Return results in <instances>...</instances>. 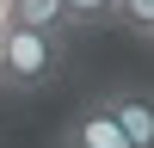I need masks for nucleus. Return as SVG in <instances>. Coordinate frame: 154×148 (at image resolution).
Masks as SVG:
<instances>
[{"mask_svg": "<svg viewBox=\"0 0 154 148\" xmlns=\"http://www.w3.org/2000/svg\"><path fill=\"white\" fill-rule=\"evenodd\" d=\"M68 6V31H93V25H117V0H62Z\"/></svg>", "mask_w": 154, "mask_h": 148, "instance_id": "39448f33", "label": "nucleus"}, {"mask_svg": "<svg viewBox=\"0 0 154 148\" xmlns=\"http://www.w3.org/2000/svg\"><path fill=\"white\" fill-rule=\"evenodd\" d=\"M117 25H130L136 37L154 31V0H117Z\"/></svg>", "mask_w": 154, "mask_h": 148, "instance_id": "423d86ee", "label": "nucleus"}, {"mask_svg": "<svg viewBox=\"0 0 154 148\" xmlns=\"http://www.w3.org/2000/svg\"><path fill=\"white\" fill-rule=\"evenodd\" d=\"M105 111L117 117V130L130 136V148H154V93H105Z\"/></svg>", "mask_w": 154, "mask_h": 148, "instance_id": "7ed1b4c3", "label": "nucleus"}, {"mask_svg": "<svg viewBox=\"0 0 154 148\" xmlns=\"http://www.w3.org/2000/svg\"><path fill=\"white\" fill-rule=\"evenodd\" d=\"M68 62V31H31L0 25V93H37Z\"/></svg>", "mask_w": 154, "mask_h": 148, "instance_id": "f257e3e1", "label": "nucleus"}, {"mask_svg": "<svg viewBox=\"0 0 154 148\" xmlns=\"http://www.w3.org/2000/svg\"><path fill=\"white\" fill-rule=\"evenodd\" d=\"M6 25H31V31H68V6H62V0H6Z\"/></svg>", "mask_w": 154, "mask_h": 148, "instance_id": "20e7f679", "label": "nucleus"}, {"mask_svg": "<svg viewBox=\"0 0 154 148\" xmlns=\"http://www.w3.org/2000/svg\"><path fill=\"white\" fill-rule=\"evenodd\" d=\"M62 148H130V136L117 130V117L105 111V99H86L80 111L62 117Z\"/></svg>", "mask_w": 154, "mask_h": 148, "instance_id": "f03ea898", "label": "nucleus"}, {"mask_svg": "<svg viewBox=\"0 0 154 148\" xmlns=\"http://www.w3.org/2000/svg\"><path fill=\"white\" fill-rule=\"evenodd\" d=\"M148 43H154V31H148Z\"/></svg>", "mask_w": 154, "mask_h": 148, "instance_id": "0eeeda50", "label": "nucleus"}]
</instances>
